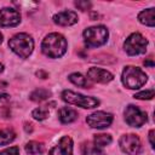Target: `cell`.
<instances>
[{
	"instance_id": "obj_6",
	"label": "cell",
	"mask_w": 155,
	"mask_h": 155,
	"mask_svg": "<svg viewBox=\"0 0 155 155\" xmlns=\"http://www.w3.org/2000/svg\"><path fill=\"white\" fill-rule=\"evenodd\" d=\"M148 47V40L139 33H132L124 44V48L130 56H138L145 53Z\"/></svg>"
},
{
	"instance_id": "obj_2",
	"label": "cell",
	"mask_w": 155,
	"mask_h": 155,
	"mask_svg": "<svg viewBox=\"0 0 155 155\" xmlns=\"http://www.w3.org/2000/svg\"><path fill=\"white\" fill-rule=\"evenodd\" d=\"M8 46L18 57L28 58L34 50V40L27 33H18L8 40Z\"/></svg>"
},
{
	"instance_id": "obj_33",
	"label": "cell",
	"mask_w": 155,
	"mask_h": 155,
	"mask_svg": "<svg viewBox=\"0 0 155 155\" xmlns=\"http://www.w3.org/2000/svg\"><path fill=\"white\" fill-rule=\"evenodd\" d=\"M1 42H2V34L0 33V44H1Z\"/></svg>"
},
{
	"instance_id": "obj_19",
	"label": "cell",
	"mask_w": 155,
	"mask_h": 155,
	"mask_svg": "<svg viewBox=\"0 0 155 155\" xmlns=\"http://www.w3.org/2000/svg\"><path fill=\"white\" fill-rule=\"evenodd\" d=\"M45 148H44V144L40 143V142H36V140H30L25 144V151L30 155H36V154H41L44 153Z\"/></svg>"
},
{
	"instance_id": "obj_27",
	"label": "cell",
	"mask_w": 155,
	"mask_h": 155,
	"mask_svg": "<svg viewBox=\"0 0 155 155\" xmlns=\"http://www.w3.org/2000/svg\"><path fill=\"white\" fill-rule=\"evenodd\" d=\"M154 133H155L154 130H150L149 131V142H150L151 148H154Z\"/></svg>"
},
{
	"instance_id": "obj_9",
	"label": "cell",
	"mask_w": 155,
	"mask_h": 155,
	"mask_svg": "<svg viewBox=\"0 0 155 155\" xmlns=\"http://www.w3.org/2000/svg\"><path fill=\"white\" fill-rule=\"evenodd\" d=\"M113 115L107 111H94L92 114H90L86 117V122L90 127L92 128H98V130H103L107 128L111 125L113 122Z\"/></svg>"
},
{
	"instance_id": "obj_13",
	"label": "cell",
	"mask_w": 155,
	"mask_h": 155,
	"mask_svg": "<svg viewBox=\"0 0 155 155\" xmlns=\"http://www.w3.org/2000/svg\"><path fill=\"white\" fill-rule=\"evenodd\" d=\"M79 21V17H78V13L74 12V11H69V10H65V11H61L58 13H56L53 16V22L61 27H69V25H73L75 24L76 22Z\"/></svg>"
},
{
	"instance_id": "obj_17",
	"label": "cell",
	"mask_w": 155,
	"mask_h": 155,
	"mask_svg": "<svg viewBox=\"0 0 155 155\" xmlns=\"http://www.w3.org/2000/svg\"><path fill=\"white\" fill-rule=\"evenodd\" d=\"M68 79H69V81L73 82L75 86L85 87V88L91 87V85H90L87 78H85V76H84L82 74H80V73H73V74H70V75L68 76Z\"/></svg>"
},
{
	"instance_id": "obj_12",
	"label": "cell",
	"mask_w": 155,
	"mask_h": 155,
	"mask_svg": "<svg viewBox=\"0 0 155 155\" xmlns=\"http://www.w3.org/2000/svg\"><path fill=\"white\" fill-rule=\"evenodd\" d=\"M48 155H73V139L69 136H64L59 142L50 150Z\"/></svg>"
},
{
	"instance_id": "obj_32",
	"label": "cell",
	"mask_w": 155,
	"mask_h": 155,
	"mask_svg": "<svg viewBox=\"0 0 155 155\" xmlns=\"http://www.w3.org/2000/svg\"><path fill=\"white\" fill-rule=\"evenodd\" d=\"M2 70H4V65H2V64H0V73H1Z\"/></svg>"
},
{
	"instance_id": "obj_11",
	"label": "cell",
	"mask_w": 155,
	"mask_h": 155,
	"mask_svg": "<svg viewBox=\"0 0 155 155\" xmlns=\"http://www.w3.org/2000/svg\"><path fill=\"white\" fill-rule=\"evenodd\" d=\"M114 79V75L102 68H96L92 67L88 69L87 71V80H91L93 82H98V84H107L110 82Z\"/></svg>"
},
{
	"instance_id": "obj_29",
	"label": "cell",
	"mask_w": 155,
	"mask_h": 155,
	"mask_svg": "<svg viewBox=\"0 0 155 155\" xmlns=\"http://www.w3.org/2000/svg\"><path fill=\"white\" fill-rule=\"evenodd\" d=\"M154 64H155V63H154V61H153L151 58H150V59L144 61V65H145V67H150V68H153V67H154Z\"/></svg>"
},
{
	"instance_id": "obj_30",
	"label": "cell",
	"mask_w": 155,
	"mask_h": 155,
	"mask_svg": "<svg viewBox=\"0 0 155 155\" xmlns=\"http://www.w3.org/2000/svg\"><path fill=\"white\" fill-rule=\"evenodd\" d=\"M24 128H25L27 132H31V131H33V126H31V124H28V122L25 124V127H24Z\"/></svg>"
},
{
	"instance_id": "obj_21",
	"label": "cell",
	"mask_w": 155,
	"mask_h": 155,
	"mask_svg": "<svg viewBox=\"0 0 155 155\" xmlns=\"http://www.w3.org/2000/svg\"><path fill=\"white\" fill-rule=\"evenodd\" d=\"M113 138L110 134H107V133H99V134H94V138H93V143L99 147V148H103L105 145H109L111 143Z\"/></svg>"
},
{
	"instance_id": "obj_28",
	"label": "cell",
	"mask_w": 155,
	"mask_h": 155,
	"mask_svg": "<svg viewBox=\"0 0 155 155\" xmlns=\"http://www.w3.org/2000/svg\"><path fill=\"white\" fill-rule=\"evenodd\" d=\"M10 99V96L7 93H0V103H4Z\"/></svg>"
},
{
	"instance_id": "obj_7",
	"label": "cell",
	"mask_w": 155,
	"mask_h": 155,
	"mask_svg": "<svg viewBox=\"0 0 155 155\" xmlns=\"http://www.w3.org/2000/svg\"><path fill=\"white\" fill-rule=\"evenodd\" d=\"M121 150L127 155H139L142 151V142L136 134H124L119 140Z\"/></svg>"
},
{
	"instance_id": "obj_16",
	"label": "cell",
	"mask_w": 155,
	"mask_h": 155,
	"mask_svg": "<svg viewBox=\"0 0 155 155\" xmlns=\"http://www.w3.org/2000/svg\"><path fill=\"white\" fill-rule=\"evenodd\" d=\"M81 154L82 155H105L102 148L97 147L92 142H85L81 145Z\"/></svg>"
},
{
	"instance_id": "obj_4",
	"label": "cell",
	"mask_w": 155,
	"mask_h": 155,
	"mask_svg": "<svg viewBox=\"0 0 155 155\" xmlns=\"http://www.w3.org/2000/svg\"><path fill=\"white\" fill-rule=\"evenodd\" d=\"M84 41L88 47H98L107 42L109 31L104 25H94L84 30Z\"/></svg>"
},
{
	"instance_id": "obj_15",
	"label": "cell",
	"mask_w": 155,
	"mask_h": 155,
	"mask_svg": "<svg viewBox=\"0 0 155 155\" xmlns=\"http://www.w3.org/2000/svg\"><path fill=\"white\" fill-rule=\"evenodd\" d=\"M138 21L148 27H154L155 25V8L150 7L147 10H143L138 13Z\"/></svg>"
},
{
	"instance_id": "obj_20",
	"label": "cell",
	"mask_w": 155,
	"mask_h": 155,
	"mask_svg": "<svg viewBox=\"0 0 155 155\" xmlns=\"http://www.w3.org/2000/svg\"><path fill=\"white\" fill-rule=\"evenodd\" d=\"M16 138V133L12 128H2L0 130V145L10 144Z\"/></svg>"
},
{
	"instance_id": "obj_8",
	"label": "cell",
	"mask_w": 155,
	"mask_h": 155,
	"mask_svg": "<svg viewBox=\"0 0 155 155\" xmlns=\"http://www.w3.org/2000/svg\"><path fill=\"white\" fill-rule=\"evenodd\" d=\"M124 115L126 122L132 127H140L147 122V113L132 104L126 107Z\"/></svg>"
},
{
	"instance_id": "obj_25",
	"label": "cell",
	"mask_w": 155,
	"mask_h": 155,
	"mask_svg": "<svg viewBox=\"0 0 155 155\" xmlns=\"http://www.w3.org/2000/svg\"><path fill=\"white\" fill-rule=\"evenodd\" d=\"M75 6L81 10V11H86V10H90L92 4L90 1H84V0H79V1H75Z\"/></svg>"
},
{
	"instance_id": "obj_14",
	"label": "cell",
	"mask_w": 155,
	"mask_h": 155,
	"mask_svg": "<svg viewBox=\"0 0 155 155\" xmlns=\"http://www.w3.org/2000/svg\"><path fill=\"white\" fill-rule=\"evenodd\" d=\"M58 119L62 124H71L78 119V111L69 107H63L57 113Z\"/></svg>"
},
{
	"instance_id": "obj_3",
	"label": "cell",
	"mask_w": 155,
	"mask_h": 155,
	"mask_svg": "<svg viewBox=\"0 0 155 155\" xmlns=\"http://www.w3.org/2000/svg\"><path fill=\"white\" fill-rule=\"evenodd\" d=\"M147 80H148L147 74L140 68L133 65L125 67L121 74V81L124 86L130 90H137L142 87L147 82Z\"/></svg>"
},
{
	"instance_id": "obj_23",
	"label": "cell",
	"mask_w": 155,
	"mask_h": 155,
	"mask_svg": "<svg viewBox=\"0 0 155 155\" xmlns=\"http://www.w3.org/2000/svg\"><path fill=\"white\" fill-rule=\"evenodd\" d=\"M154 93H155L154 88H149V90L140 91V92L136 93L133 97H134V98H137V99H143V101H145V99H153Z\"/></svg>"
},
{
	"instance_id": "obj_22",
	"label": "cell",
	"mask_w": 155,
	"mask_h": 155,
	"mask_svg": "<svg viewBox=\"0 0 155 155\" xmlns=\"http://www.w3.org/2000/svg\"><path fill=\"white\" fill-rule=\"evenodd\" d=\"M31 116L38 121H42L48 116V110H47V108L39 107V108H36L31 111Z\"/></svg>"
},
{
	"instance_id": "obj_24",
	"label": "cell",
	"mask_w": 155,
	"mask_h": 155,
	"mask_svg": "<svg viewBox=\"0 0 155 155\" xmlns=\"http://www.w3.org/2000/svg\"><path fill=\"white\" fill-rule=\"evenodd\" d=\"M0 155H19V148L18 147H10L0 151Z\"/></svg>"
},
{
	"instance_id": "obj_1",
	"label": "cell",
	"mask_w": 155,
	"mask_h": 155,
	"mask_svg": "<svg viewBox=\"0 0 155 155\" xmlns=\"http://www.w3.org/2000/svg\"><path fill=\"white\" fill-rule=\"evenodd\" d=\"M67 40L59 33H50L41 42L42 53L50 58H61L67 52Z\"/></svg>"
},
{
	"instance_id": "obj_31",
	"label": "cell",
	"mask_w": 155,
	"mask_h": 155,
	"mask_svg": "<svg viewBox=\"0 0 155 155\" xmlns=\"http://www.w3.org/2000/svg\"><path fill=\"white\" fill-rule=\"evenodd\" d=\"M7 85H6V82H0V88H5Z\"/></svg>"
},
{
	"instance_id": "obj_26",
	"label": "cell",
	"mask_w": 155,
	"mask_h": 155,
	"mask_svg": "<svg viewBox=\"0 0 155 155\" xmlns=\"http://www.w3.org/2000/svg\"><path fill=\"white\" fill-rule=\"evenodd\" d=\"M36 76H39L41 79H47L48 78V74L46 71H44V70H39V71H36Z\"/></svg>"
},
{
	"instance_id": "obj_18",
	"label": "cell",
	"mask_w": 155,
	"mask_h": 155,
	"mask_svg": "<svg viewBox=\"0 0 155 155\" xmlns=\"http://www.w3.org/2000/svg\"><path fill=\"white\" fill-rule=\"evenodd\" d=\"M50 96H51V92L48 90L36 88L29 94V99H31L33 102H42V101H46L47 98H50Z\"/></svg>"
},
{
	"instance_id": "obj_10",
	"label": "cell",
	"mask_w": 155,
	"mask_h": 155,
	"mask_svg": "<svg viewBox=\"0 0 155 155\" xmlns=\"http://www.w3.org/2000/svg\"><path fill=\"white\" fill-rule=\"evenodd\" d=\"M21 22V13L16 8L4 7L0 10V27H16Z\"/></svg>"
},
{
	"instance_id": "obj_5",
	"label": "cell",
	"mask_w": 155,
	"mask_h": 155,
	"mask_svg": "<svg viewBox=\"0 0 155 155\" xmlns=\"http://www.w3.org/2000/svg\"><path fill=\"white\" fill-rule=\"evenodd\" d=\"M62 99L64 102H67L68 104L78 105V107H81L85 109H91V108H96L97 105H99V101L97 98L84 96V94L74 92L71 90H64L62 92Z\"/></svg>"
}]
</instances>
